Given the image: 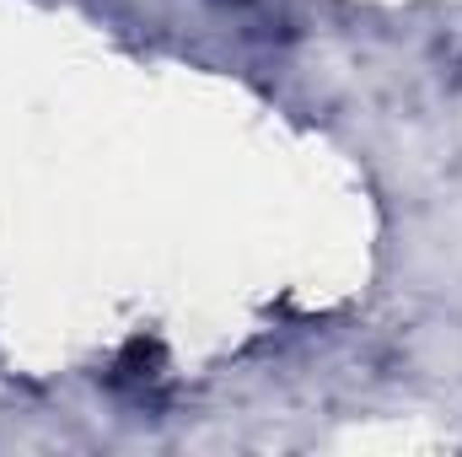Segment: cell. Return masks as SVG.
Returning a JSON list of instances; mask_svg holds the SVG:
<instances>
[{
	"mask_svg": "<svg viewBox=\"0 0 462 457\" xmlns=\"http://www.w3.org/2000/svg\"><path fill=\"white\" fill-rule=\"evenodd\" d=\"M108 387L118 398H129L134 409H156L162 404V387H167V350L156 340H129L118 350L114 371H108Z\"/></svg>",
	"mask_w": 462,
	"mask_h": 457,
	"instance_id": "1",
	"label": "cell"
}]
</instances>
